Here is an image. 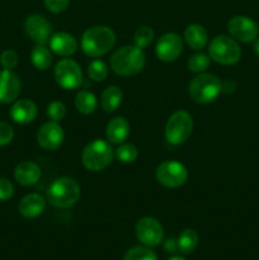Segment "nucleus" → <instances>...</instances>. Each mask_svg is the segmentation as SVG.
<instances>
[{
  "instance_id": "nucleus-21",
  "label": "nucleus",
  "mask_w": 259,
  "mask_h": 260,
  "mask_svg": "<svg viewBox=\"0 0 259 260\" xmlns=\"http://www.w3.org/2000/svg\"><path fill=\"white\" fill-rule=\"evenodd\" d=\"M184 40L192 50L200 51L207 45V30L201 24H189L184 30Z\"/></svg>"
},
{
  "instance_id": "nucleus-28",
  "label": "nucleus",
  "mask_w": 259,
  "mask_h": 260,
  "mask_svg": "<svg viewBox=\"0 0 259 260\" xmlns=\"http://www.w3.org/2000/svg\"><path fill=\"white\" fill-rule=\"evenodd\" d=\"M154 29L149 25H141L137 28L136 32L134 35V42L135 46L140 48H146L147 46L151 45L152 40H154Z\"/></svg>"
},
{
  "instance_id": "nucleus-24",
  "label": "nucleus",
  "mask_w": 259,
  "mask_h": 260,
  "mask_svg": "<svg viewBox=\"0 0 259 260\" xmlns=\"http://www.w3.org/2000/svg\"><path fill=\"white\" fill-rule=\"evenodd\" d=\"M98 101L96 96L89 90H80L75 96V107L80 113L91 114L95 112Z\"/></svg>"
},
{
  "instance_id": "nucleus-17",
  "label": "nucleus",
  "mask_w": 259,
  "mask_h": 260,
  "mask_svg": "<svg viewBox=\"0 0 259 260\" xmlns=\"http://www.w3.org/2000/svg\"><path fill=\"white\" fill-rule=\"evenodd\" d=\"M50 50L55 52L56 55L68 57V56L74 55L78 50V41L73 35L68 32H57L51 36L50 41Z\"/></svg>"
},
{
  "instance_id": "nucleus-30",
  "label": "nucleus",
  "mask_w": 259,
  "mask_h": 260,
  "mask_svg": "<svg viewBox=\"0 0 259 260\" xmlns=\"http://www.w3.org/2000/svg\"><path fill=\"white\" fill-rule=\"evenodd\" d=\"M123 260H157V256L149 246H135L127 251Z\"/></svg>"
},
{
  "instance_id": "nucleus-1",
  "label": "nucleus",
  "mask_w": 259,
  "mask_h": 260,
  "mask_svg": "<svg viewBox=\"0 0 259 260\" xmlns=\"http://www.w3.org/2000/svg\"><path fill=\"white\" fill-rule=\"evenodd\" d=\"M116 33L106 25L88 28L81 36L80 46L83 52L89 57H101L113 48Z\"/></svg>"
},
{
  "instance_id": "nucleus-19",
  "label": "nucleus",
  "mask_w": 259,
  "mask_h": 260,
  "mask_svg": "<svg viewBox=\"0 0 259 260\" xmlns=\"http://www.w3.org/2000/svg\"><path fill=\"white\" fill-rule=\"evenodd\" d=\"M41 178V168L33 161H22L15 167L14 179L23 187H30L38 183Z\"/></svg>"
},
{
  "instance_id": "nucleus-5",
  "label": "nucleus",
  "mask_w": 259,
  "mask_h": 260,
  "mask_svg": "<svg viewBox=\"0 0 259 260\" xmlns=\"http://www.w3.org/2000/svg\"><path fill=\"white\" fill-rule=\"evenodd\" d=\"M114 156V151L109 142L104 140H94L83 150L81 160L84 167L90 172H102L109 167Z\"/></svg>"
},
{
  "instance_id": "nucleus-8",
  "label": "nucleus",
  "mask_w": 259,
  "mask_h": 260,
  "mask_svg": "<svg viewBox=\"0 0 259 260\" xmlns=\"http://www.w3.org/2000/svg\"><path fill=\"white\" fill-rule=\"evenodd\" d=\"M56 83L65 90H75L83 84V73L78 62L71 58H62L55 66Z\"/></svg>"
},
{
  "instance_id": "nucleus-23",
  "label": "nucleus",
  "mask_w": 259,
  "mask_h": 260,
  "mask_svg": "<svg viewBox=\"0 0 259 260\" xmlns=\"http://www.w3.org/2000/svg\"><path fill=\"white\" fill-rule=\"evenodd\" d=\"M198 241H200V238H198L197 231L193 229H185L177 239L178 250L183 254H192L198 246Z\"/></svg>"
},
{
  "instance_id": "nucleus-36",
  "label": "nucleus",
  "mask_w": 259,
  "mask_h": 260,
  "mask_svg": "<svg viewBox=\"0 0 259 260\" xmlns=\"http://www.w3.org/2000/svg\"><path fill=\"white\" fill-rule=\"evenodd\" d=\"M164 249L168 251V253H175V251L178 250L177 239H174V238L168 239L164 244Z\"/></svg>"
},
{
  "instance_id": "nucleus-34",
  "label": "nucleus",
  "mask_w": 259,
  "mask_h": 260,
  "mask_svg": "<svg viewBox=\"0 0 259 260\" xmlns=\"http://www.w3.org/2000/svg\"><path fill=\"white\" fill-rule=\"evenodd\" d=\"M43 3H45V7L47 8L48 12L58 14V13H62L63 10L68 9L70 0H43Z\"/></svg>"
},
{
  "instance_id": "nucleus-20",
  "label": "nucleus",
  "mask_w": 259,
  "mask_h": 260,
  "mask_svg": "<svg viewBox=\"0 0 259 260\" xmlns=\"http://www.w3.org/2000/svg\"><path fill=\"white\" fill-rule=\"evenodd\" d=\"M130 129H131V127H130L128 121L124 117H116V118L111 119L109 123L107 124V140H108L109 144H123L128 137Z\"/></svg>"
},
{
  "instance_id": "nucleus-37",
  "label": "nucleus",
  "mask_w": 259,
  "mask_h": 260,
  "mask_svg": "<svg viewBox=\"0 0 259 260\" xmlns=\"http://www.w3.org/2000/svg\"><path fill=\"white\" fill-rule=\"evenodd\" d=\"M235 89H236V83L234 80H230V79H229V80H225L222 83V91L225 94L234 93Z\"/></svg>"
},
{
  "instance_id": "nucleus-7",
  "label": "nucleus",
  "mask_w": 259,
  "mask_h": 260,
  "mask_svg": "<svg viewBox=\"0 0 259 260\" xmlns=\"http://www.w3.org/2000/svg\"><path fill=\"white\" fill-rule=\"evenodd\" d=\"M192 131V116L185 111H177L168 119L165 126V139L172 145H182L189 139Z\"/></svg>"
},
{
  "instance_id": "nucleus-11",
  "label": "nucleus",
  "mask_w": 259,
  "mask_h": 260,
  "mask_svg": "<svg viewBox=\"0 0 259 260\" xmlns=\"http://www.w3.org/2000/svg\"><path fill=\"white\" fill-rule=\"evenodd\" d=\"M228 30L234 40L243 43L253 42L259 35V27L255 20L246 15H236L228 23Z\"/></svg>"
},
{
  "instance_id": "nucleus-39",
  "label": "nucleus",
  "mask_w": 259,
  "mask_h": 260,
  "mask_svg": "<svg viewBox=\"0 0 259 260\" xmlns=\"http://www.w3.org/2000/svg\"><path fill=\"white\" fill-rule=\"evenodd\" d=\"M168 260H185L184 258H183V256H179V255H174V256H172V258H169Z\"/></svg>"
},
{
  "instance_id": "nucleus-12",
  "label": "nucleus",
  "mask_w": 259,
  "mask_h": 260,
  "mask_svg": "<svg viewBox=\"0 0 259 260\" xmlns=\"http://www.w3.org/2000/svg\"><path fill=\"white\" fill-rule=\"evenodd\" d=\"M156 56L164 62H172L180 56L183 51V41L177 33H165L156 43Z\"/></svg>"
},
{
  "instance_id": "nucleus-38",
  "label": "nucleus",
  "mask_w": 259,
  "mask_h": 260,
  "mask_svg": "<svg viewBox=\"0 0 259 260\" xmlns=\"http://www.w3.org/2000/svg\"><path fill=\"white\" fill-rule=\"evenodd\" d=\"M253 42H254V46H253V48H254V52H255L256 55L259 56V38L256 37L255 40L253 41Z\"/></svg>"
},
{
  "instance_id": "nucleus-29",
  "label": "nucleus",
  "mask_w": 259,
  "mask_h": 260,
  "mask_svg": "<svg viewBox=\"0 0 259 260\" xmlns=\"http://www.w3.org/2000/svg\"><path fill=\"white\" fill-rule=\"evenodd\" d=\"M88 75L90 80L93 81H103L106 80L107 75H108V66L106 62L102 60H93L88 65Z\"/></svg>"
},
{
  "instance_id": "nucleus-4",
  "label": "nucleus",
  "mask_w": 259,
  "mask_h": 260,
  "mask_svg": "<svg viewBox=\"0 0 259 260\" xmlns=\"http://www.w3.org/2000/svg\"><path fill=\"white\" fill-rule=\"evenodd\" d=\"M189 95L201 104L211 103L222 91V81L213 74L201 73L189 84Z\"/></svg>"
},
{
  "instance_id": "nucleus-25",
  "label": "nucleus",
  "mask_w": 259,
  "mask_h": 260,
  "mask_svg": "<svg viewBox=\"0 0 259 260\" xmlns=\"http://www.w3.org/2000/svg\"><path fill=\"white\" fill-rule=\"evenodd\" d=\"M30 61L38 70H47L52 63L51 51L45 45H37L30 52Z\"/></svg>"
},
{
  "instance_id": "nucleus-2",
  "label": "nucleus",
  "mask_w": 259,
  "mask_h": 260,
  "mask_svg": "<svg viewBox=\"0 0 259 260\" xmlns=\"http://www.w3.org/2000/svg\"><path fill=\"white\" fill-rule=\"evenodd\" d=\"M145 53L137 46H123L111 56V69L119 76H135L144 69Z\"/></svg>"
},
{
  "instance_id": "nucleus-14",
  "label": "nucleus",
  "mask_w": 259,
  "mask_h": 260,
  "mask_svg": "<svg viewBox=\"0 0 259 260\" xmlns=\"http://www.w3.org/2000/svg\"><path fill=\"white\" fill-rule=\"evenodd\" d=\"M63 134L62 127L58 122H47L42 124L37 132V142L42 149L45 150H56L62 145Z\"/></svg>"
},
{
  "instance_id": "nucleus-22",
  "label": "nucleus",
  "mask_w": 259,
  "mask_h": 260,
  "mask_svg": "<svg viewBox=\"0 0 259 260\" xmlns=\"http://www.w3.org/2000/svg\"><path fill=\"white\" fill-rule=\"evenodd\" d=\"M122 99H123V94L122 90L116 85H109L102 93V108L107 112V113H112L116 112L117 108L121 106Z\"/></svg>"
},
{
  "instance_id": "nucleus-9",
  "label": "nucleus",
  "mask_w": 259,
  "mask_h": 260,
  "mask_svg": "<svg viewBox=\"0 0 259 260\" xmlns=\"http://www.w3.org/2000/svg\"><path fill=\"white\" fill-rule=\"evenodd\" d=\"M156 180L165 188H179L187 182L188 170L182 162L168 160L156 168Z\"/></svg>"
},
{
  "instance_id": "nucleus-15",
  "label": "nucleus",
  "mask_w": 259,
  "mask_h": 260,
  "mask_svg": "<svg viewBox=\"0 0 259 260\" xmlns=\"http://www.w3.org/2000/svg\"><path fill=\"white\" fill-rule=\"evenodd\" d=\"M22 89V83L13 70L0 71V103L10 104L18 99Z\"/></svg>"
},
{
  "instance_id": "nucleus-27",
  "label": "nucleus",
  "mask_w": 259,
  "mask_h": 260,
  "mask_svg": "<svg viewBox=\"0 0 259 260\" xmlns=\"http://www.w3.org/2000/svg\"><path fill=\"white\" fill-rule=\"evenodd\" d=\"M114 155L123 164H132L139 156V150L134 144H121Z\"/></svg>"
},
{
  "instance_id": "nucleus-18",
  "label": "nucleus",
  "mask_w": 259,
  "mask_h": 260,
  "mask_svg": "<svg viewBox=\"0 0 259 260\" xmlns=\"http://www.w3.org/2000/svg\"><path fill=\"white\" fill-rule=\"evenodd\" d=\"M47 201L38 193L24 196L18 205V211L24 218H36L43 213Z\"/></svg>"
},
{
  "instance_id": "nucleus-26",
  "label": "nucleus",
  "mask_w": 259,
  "mask_h": 260,
  "mask_svg": "<svg viewBox=\"0 0 259 260\" xmlns=\"http://www.w3.org/2000/svg\"><path fill=\"white\" fill-rule=\"evenodd\" d=\"M211 63V57L207 55V53L198 52L195 53L193 56H190V58L188 60V70L190 73L201 74L203 71H206L208 69Z\"/></svg>"
},
{
  "instance_id": "nucleus-35",
  "label": "nucleus",
  "mask_w": 259,
  "mask_h": 260,
  "mask_svg": "<svg viewBox=\"0 0 259 260\" xmlns=\"http://www.w3.org/2000/svg\"><path fill=\"white\" fill-rule=\"evenodd\" d=\"M14 194V187H13L12 182L7 178H0V201L10 200Z\"/></svg>"
},
{
  "instance_id": "nucleus-33",
  "label": "nucleus",
  "mask_w": 259,
  "mask_h": 260,
  "mask_svg": "<svg viewBox=\"0 0 259 260\" xmlns=\"http://www.w3.org/2000/svg\"><path fill=\"white\" fill-rule=\"evenodd\" d=\"M14 137V129L8 122L0 121V146H7Z\"/></svg>"
},
{
  "instance_id": "nucleus-3",
  "label": "nucleus",
  "mask_w": 259,
  "mask_h": 260,
  "mask_svg": "<svg viewBox=\"0 0 259 260\" xmlns=\"http://www.w3.org/2000/svg\"><path fill=\"white\" fill-rule=\"evenodd\" d=\"M80 198V185L69 177L53 180L47 189V201L55 208H69Z\"/></svg>"
},
{
  "instance_id": "nucleus-32",
  "label": "nucleus",
  "mask_w": 259,
  "mask_h": 260,
  "mask_svg": "<svg viewBox=\"0 0 259 260\" xmlns=\"http://www.w3.org/2000/svg\"><path fill=\"white\" fill-rule=\"evenodd\" d=\"M18 62H19V56L13 50L4 51L0 56V63H2L5 70H14L17 68Z\"/></svg>"
},
{
  "instance_id": "nucleus-6",
  "label": "nucleus",
  "mask_w": 259,
  "mask_h": 260,
  "mask_svg": "<svg viewBox=\"0 0 259 260\" xmlns=\"http://www.w3.org/2000/svg\"><path fill=\"white\" fill-rule=\"evenodd\" d=\"M210 57L221 65H234L241 58V48L236 40L228 36H217L208 46Z\"/></svg>"
},
{
  "instance_id": "nucleus-16",
  "label": "nucleus",
  "mask_w": 259,
  "mask_h": 260,
  "mask_svg": "<svg viewBox=\"0 0 259 260\" xmlns=\"http://www.w3.org/2000/svg\"><path fill=\"white\" fill-rule=\"evenodd\" d=\"M38 114V108L36 103L30 99H19L10 107L9 116L15 123L28 124L36 119Z\"/></svg>"
},
{
  "instance_id": "nucleus-10",
  "label": "nucleus",
  "mask_w": 259,
  "mask_h": 260,
  "mask_svg": "<svg viewBox=\"0 0 259 260\" xmlns=\"http://www.w3.org/2000/svg\"><path fill=\"white\" fill-rule=\"evenodd\" d=\"M136 236L145 246H157L164 239V229L156 218L146 216L137 221Z\"/></svg>"
},
{
  "instance_id": "nucleus-13",
  "label": "nucleus",
  "mask_w": 259,
  "mask_h": 260,
  "mask_svg": "<svg viewBox=\"0 0 259 260\" xmlns=\"http://www.w3.org/2000/svg\"><path fill=\"white\" fill-rule=\"evenodd\" d=\"M24 29L33 42L37 45H46L51 38L52 25L42 15L32 14L25 19Z\"/></svg>"
},
{
  "instance_id": "nucleus-31",
  "label": "nucleus",
  "mask_w": 259,
  "mask_h": 260,
  "mask_svg": "<svg viewBox=\"0 0 259 260\" xmlns=\"http://www.w3.org/2000/svg\"><path fill=\"white\" fill-rule=\"evenodd\" d=\"M66 106L62 103V102H51L47 107V116L51 121L53 122H60L62 121L63 118L66 117Z\"/></svg>"
}]
</instances>
